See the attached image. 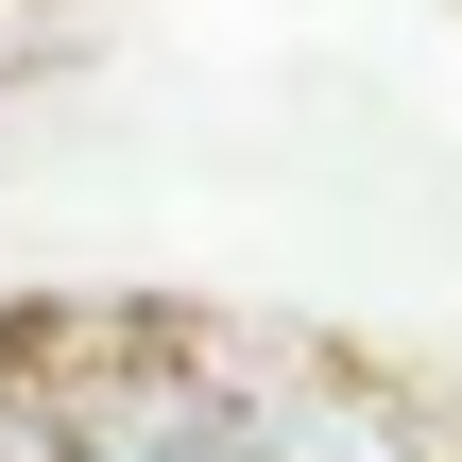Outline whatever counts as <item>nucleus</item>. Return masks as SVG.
I'll return each mask as SVG.
<instances>
[{
    "mask_svg": "<svg viewBox=\"0 0 462 462\" xmlns=\"http://www.w3.org/2000/svg\"><path fill=\"white\" fill-rule=\"evenodd\" d=\"M240 462H429V429H411V394H377L343 360H274V377H240Z\"/></svg>",
    "mask_w": 462,
    "mask_h": 462,
    "instance_id": "nucleus-1",
    "label": "nucleus"
},
{
    "mask_svg": "<svg viewBox=\"0 0 462 462\" xmlns=\"http://www.w3.org/2000/svg\"><path fill=\"white\" fill-rule=\"evenodd\" d=\"M0 462H86V429H69V394H51L34 360H0Z\"/></svg>",
    "mask_w": 462,
    "mask_h": 462,
    "instance_id": "nucleus-2",
    "label": "nucleus"
}]
</instances>
